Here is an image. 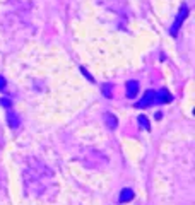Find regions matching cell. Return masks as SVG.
I'll return each mask as SVG.
<instances>
[{
	"label": "cell",
	"mask_w": 195,
	"mask_h": 205,
	"mask_svg": "<svg viewBox=\"0 0 195 205\" xmlns=\"http://www.w3.org/2000/svg\"><path fill=\"white\" fill-rule=\"evenodd\" d=\"M139 125L142 127L144 130H147V132L151 130V123H149V120H147V116H144V115L139 116Z\"/></svg>",
	"instance_id": "8"
},
{
	"label": "cell",
	"mask_w": 195,
	"mask_h": 205,
	"mask_svg": "<svg viewBox=\"0 0 195 205\" xmlns=\"http://www.w3.org/2000/svg\"><path fill=\"white\" fill-rule=\"evenodd\" d=\"M139 92V82L137 80H128L127 82V98L128 99H133Z\"/></svg>",
	"instance_id": "4"
},
{
	"label": "cell",
	"mask_w": 195,
	"mask_h": 205,
	"mask_svg": "<svg viewBox=\"0 0 195 205\" xmlns=\"http://www.w3.org/2000/svg\"><path fill=\"white\" fill-rule=\"evenodd\" d=\"M81 72H82V74H84L86 77H88V80H89V82H94V79H92V77H91V75H89V72H88V70H86V68H84V67H81Z\"/></svg>",
	"instance_id": "11"
},
{
	"label": "cell",
	"mask_w": 195,
	"mask_h": 205,
	"mask_svg": "<svg viewBox=\"0 0 195 205\" xmlns=\"http://www.w3.org/2000/svg\"><path fill=\"white\" fill-rule=\"evenodd\" d=\"M7 123H9V127L10 128H17L21 125V120H19V116L17 115H14V113H7Z\"/></svg>",
	"instance_id": "7"
},
{
	"label": "cell",
	"mask_w": 195,
	"mask_h": 205,
	"mask_svg": "<svg viewBox=\"0 0 195 205\" xmlns=\"http://www.w3.org/2000/svg\"><path fill=\"white\" fill-rule=\"evenodd\" d=\"M173 96L168 89H159L156 92V104H166V102H171Z\"/></svg>",
	"instance_id": "3"
},
{
	"label": "cell",
	"mask_w": 195,
	"mask_h": 205,
	"mask_svg": "<svg viewBox=\"0 0 195 205\" xmlns=\"http://www.w3.org/2000/svg\"><path fill=\"white\" fill-rule=\"evenodd\" d=\"M104 122H106V127L110 128V130H115V128L118 127V120L115 115H111V113H104Z\"/></svg>",
	"instance_id": "5"
},
{
	"label": "cell",
	"mask_w": 195,
	"mask_h": 205,
	"mask_svg": "<svg viewBox=\"0 0 195 205\" xmlns=\"http://www.w3.org/2000/svg\"><path fill=\"white\" fill-rule=\"evenodd\" d=\"M135 197V193H133V190H130V188H123L122 190V193H120V202L122 203H127L130 202V200Z\"/></svg>",
	"instance_id": "6"
},
{
	"label": "cell",
	"mask_w": 195,
	"mask_h": 205,
	"mask_svg": "<svg viewBox=\"0 0 195 205\" xmlns=\"http://www.w3.org/2000/svg\"><path fill=\"white\" fill-rule=\"evenodd\" d=\"M187 16H188V7H187V5H182V9H180L178 16H176L175 22H173L171 29H169V32H171V36H176V34H178V31H180V28H182L183 21L187 19Z\"/></svg>",
	"instance_id": "1"
},
{
	"label": "cell",
	"mask_w": 195,
	"mask_h": 205,
	"mask_svg": "<svg viewBox=\"0 0 195 205\" xmlns=\"http://www.w3.org/2000/svg\"><path fill=\"white\" fill-rule=\"evenodd\" d=\"M5 86H7V80L3 79L2 75H0V91H3V89H5Z\"/></svg>",
	"instance_id": "12"
},
{
	"label": "cell",
	"mask_w": 195,
	"mask_h": 205,
	"mask_svg": "<svg viewBox=\"0 0 195 205\" xmlns=\"http://www.w3.org/2000/svg\"><path fill=\"white\" fill-rule=\"evenodd\" d=\"M111 89H113L111 84H104V86H103V94L106 98H111V96H113V91H111Z\"/></svg>",
	"instance_id": "9"
},
{
	"label": "cell",
	"mask_w": 195,
	"mask_h": 205,
	"mask_svg": "<svg viewBox=\"0 0 195 205\" xmlns=\"http://www.w3.org/2000/svg\"><path fill=\"white\" fill-rule=\"evenodd\" d=\"M0 104H2L3 108H10V104H12V102H10V99H5V98H2V99H0Z\"/></svg>",
	"instance_id": "10"
},
{
	"label": "cell",
	"mask_w": 195,
	"mask_h": 205,
	"mask_svg": "<svg viewBox=\"0 0 195 205\" xmlns=\"http://www.w3.org/2000/svg\"><path fill=\"white\" fill-rule=\"evenodd\" d=\"M152 102L156 104V92L149 89V91H146V94H144L142 99H140V101L135 104V108H149Z\"/></svg>",
	"instance_id": "2"
}]
</instances>
